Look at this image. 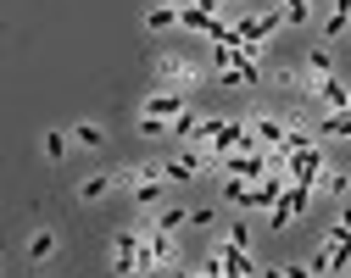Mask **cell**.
<instances>
[{"label":"cell","mask_w":351,"mask_h":278,"mask_svg":"<svg viewBox=\"0 0 351 278\" xmlns=\"http://www.w3.org/2000/svg\"><path fill=\"white\" fill-rule=\"evenodd\" d=\"M156 78L173 84V89H201V84H206V67H195L190 56H162V62H156Z\"/></svg>","instance_id":"4"},{"label":"cell","mask_w":351,"mask_h":278,"mask_svg":"<svg viewBox=\"0 0 351 278\" xmlns=\"http://www.w3.org/2000/svg\"><path fill=\"white\" fill-rule=\"evenodd\" d=\"M140 134H145V139H167L173 123H167V117H140Z\"/></svg>","instance_id":"22"},{"label":"cell","mask_w":351,"mask_h":278,"mask_svg":"<svg viewBox=\"0 0 351 278\" xmlns=\"http://www.w3.org/2000/svg\"><path fill=\"white\" fill-rule=\"evenodd\" d=\"M195 6H201V12H212V17H217V6H234V0H195Z\"/></svg>","instance_id":"26"},{"label":"cell","mask_w":351,"mask_h":278,"mask_svg":"<svg viewBox=\"0 0 351 278\" xmlns=\"http://www.w3.org/2000/svg\"><path fill=\"white\" fill-rule=\"evenodd\" d=\"M184 112V89H173V84H162V89H151V95L140 101V117H179Z\"/></svg>","instance_id":"6"},{"label":"cell","mask_w":351,"mask_h":278,"mask_svg":"<svg viewBox=\"0 0 351 278\" xmlns=\"http://www.w3.org/2000/svg\"><path fill=\"white\" fill-rule=\"evenodd\" d=\"M346 23H351L346 12H329V17H324V39H340V34H346Z\"/></svg>","instance_id":"24"},{"label":"cell","mask_w":351,"mask_h":278,"mask_svg":"<svg viewBox=\"0 0 351 278\" xmlns=\"http://www.w3.org/2000/svg\"><path fill=\"white\" fill-rule=\"evenodd\" d=\"M167 6H184V0H167Z\"/></svg>","instance_id":"28"},{"label":"cell","mask_w":351,"mask_h":278,"mask_svg":"<svg viewBox=\"0 0 351 278\" xmlns=\"http://www.w3.org/2000/svg\"><path fill=\"white\" fill-rule=\"evenodd\" d=\"M73 145L101 151V145H106V128H101V123H78V128H73Z\"/></svg>","instance_id":"17"},{"label":"cell","mask_w":351,"mask_h":278,"mask_svg":"<svg viewBox=\"0 0 351 278\" xmlns=\"http://www.w3.org/2000/svg\"><path fill=\"white\" fill-rule=\"evenodd\" d=\"M324 167H329V156H324V139H318V145H306V151L290 156V184H306V190H318V184H324Z\"/></svg>","instance_id":"3"},{"label":"cell","mask_w":351,"mask_h":278,"mask_svg":"<svg viewBox=\"0 0 351 278\" xmlns=\"http://www.w3.org/2000/svg\"><path fill=\"white\" fill-rule=\"evenodd\" d=\"M318 190H324V195H335V201H340V195H346V190H351V178H346V167H324V184H318Z\"/></svg>","instance_id":"19"},{"label":"cell","mask_w":351,"mask_h":278,"mask_svg":"<svg viewBox=\"0 0 351 278\" xmlns=\"http://www.w3.org/2000/svg\"><path fill=\"white\" fill-rule=\"evenodd\" d=\"M184 223H190V206H173V201H162V206L151 212V228H162V234H179Z\"/></svg>","instance_id":"10"},{"label":"cell","mask_w":351,"mask_h":278,"mask_svg":"<svg viewBox=\"0 0 351 278\" xmlns=\"http://www.w3.org/2000/svg\"><path fill=\"white\" fill-rule=\"evenodd\" d=\"M145 28H151V34L179 28V6H167V0H162V6H151V12H145Z\"/></svg>","instance_id":"16"},{"label":"cell","mask_w":351,"mask_h":278,"mask_svg":"<svg viewBox=\"0 0 351 278\" xmlns=\"http://www.w3.org/2000/svg\"><path fill=\"white\" fill-rule=\"evenodd\" d=\"M313 101H318L324 112H340V106H351V84H346L340 73H329V78L313 84Z\"/></svg>","instance_id":"7"},{"label":"cell","mask_w":351,"mask_h":278,"mask_svg":"<svg viewBox=\"0 0 351 278\" xmlns=\"http://www.w3.org/2000/svg\"><path fill=\"white\" fill-rule=\"evenodd\" d=\"M335 12H346V17H351V0H335Z\"/></svg>","instance_id":"27"},{"label":"cell","mask_w":351,"mask_h":278,"mask_svg":"<svg viewBox=\"0 0 351 278\" xmlns=\"http://www.w3.org/2000/svg\"><path fill=\"white\" fill-rule=\"evenodd\" d=\"M190 223L195 228H217V206H190Z\"/></svg>","instance_id":"25"},{"label":"cell","mask_w":351,"mask_h":278,"mask_svg":"<svg viewBox=\"0 0 351 278\" xmlns=\"http://www.w3.org/2000/svg\"><path fill=\"white\" fill-rule=\"evenodd\" d=\"M223 201L240 206V212H256V184L240 178V173H223Z\"/></svg>","instance_id":"8"},{"label":"cell","mask_w":351,"mask_h":278,"mask_svg":"<svg viewBox=\"0 0 351 278\" xmlns=\"http://www.w3.org/2000/svg\"><path fill=\"white\" fill-rule=\"evenodd\" d=\"M324 240H346V245H351V206L335 212V223H329V234H324Z\"/></svg>","instance_id":"21"},{"label":"cell","mask_w":351,"mask_h":278,"mask_svg":"<svg viewBox=\"0 0 351 278\" xmlns=\"http://www.w3.org/2000/svg\"><path fill=\"white\" fill-rule=\"evenodd\" d=\"M56 256V234H51V228H34V234H28V262H51Z\"/></svg>","instance_id":"15"},{"label":"cell","mask_w":351,"mask_h":278,"mask_svg":"<svg viewBox=\"0 0 351 278\" xmlns=\"http://www.w3.org/2000/svg\"><path fill=\"white\" fill-rule=\"evenodd\" d=\"M112 190H117V173H95V178L78 184V201H106Z\"/></svg>","instance_id":"12"},{"label":"cell","mask_w":351,"mask_h":278,"mask_svg":"<svg viewBox=\"0 0 351 278\" xmlns=\"http://www.w3.org/2000/svg\"><path fill=\"white\" fill-rule=\"evenodd\" d=\"M285 12V28H306V17H313V0H279Z\"/></svg>","instance_id":"18"},{"label":"cell","mask_w":351,"mask_h":278,"mask_svg":"<svg viewBox=\"0 0 351 278\" xmlns=\"http://www.w3.org/2000/svg\"><path fill=\"white\" fill-rule=\"evenodd\" d=\"M67 145H73V134H62V128H51V134H45V156H51V162H62V156H67Z\"/></svg>","instance_id":"20"},{"label":"cell","mask_w":351,"mask_h":278,"mask_svg":"<svg viewBox=\"0 0 351 278\" xmlns=\"http://www.w3.org/2000/svg\"><path fill=\"white\" fill-rule=\"evenodd\" d=\"M301 73H306V95H313V84L335 73V45H313V51H306V67H301Z\"/></svg>","instance_id":"9"},{"label":"cell","mask_w":351,"mask_h":278,"mask_svg":"<svg viewBox=\"0 0 351 278\" xmlns=\"http://www.w3.org/2000/svg\"><path fill=\"white\" fill-rule=\"evenodd\" d=\"M206 167H217V156H212V145H195L190 151H179V156H162V173H167V184H195Z\"/></svg>","instance_id":"1"},{"label":"cell","mask_w":351,"mask_h":278,"mask_svg":"<svg viewBox=\"0 0 351 278\" xmlns=\"http://www.w3.org/2000/svg\"><path fill=\"white\" fill-rule=\"evenodd\" d=\"M229 245H240V251H251V223H229V234H223Z\"/></svg>","instance_id":"23"},{"label":"cell","mask_w":351,"mask_h":278,"mask_svg":"<svg viewBox=\"0 0 351 278\" xmlns=\"http://www.w3.org/2000/svg\"><path fill=\"white\" fill-rule=\"evenodd\" d=\"M306 201H313V190H306V184H290V190L279 195V206L268 212V228H290V223L306 212Z\"/></svg>","instance_id":"5"},{"label":"cell","mask_w":351,"mask_h":278,"mask_svg":"<svg viewBox=\"0 0 351 278\" xmlns=\"http://www.w3.org/2000/svg\"><path fill=\"white\" fill-rule=\"evenodd\" d=\"M145 262H151V267H162V273H179V262H184L179 234H162V228H151V223H145Z\"/></svg>","instance_id":"2"},{"label":"cell","mask_w":351,"mask_h":278,"mask_svg":"<svg viewBox=\"0 0 351 278\" xmlns=\"http://www.w3.org/2000/svg\"><path fill=\"white\" fill-rule=\"evenodd\" d=\"M313 128H318V139H351V106H340V112H324Z\"/></svg>","instance_id":"11"},{"label":"cell","mask_w":351,"mask_h":278,"mask_svg":"<svg viewBox=\"0 0 351 278\" xmlns=\"http://www.w3.org/2000/svg\"><path fill=\"white\" fill-rule=\"evenodd\" d=\"M201 128H206V117H195L190 106L173 117V139H184V145H195V139H201Z\"/></svg>","instance_id":"13"},{"label":"cell","mask_w":351,"mask_h":278,"mask_svg":"<svg viewBox=\"0 0 351 278\" xmlns=\"http://www.w3.org/2000/svg\"><path fill=\"white\" fill-rule=\"evenodd\" d=\"M179 28H184V34H206V28H212V12H201L195 0H184V6H179Z\"/></svg>","instance_id":"14"}]
</instances>
